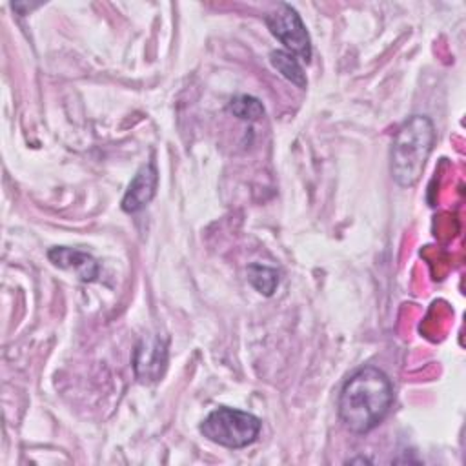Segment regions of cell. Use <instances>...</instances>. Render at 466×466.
<instances>
[{"mask_svg": "<svg viewBox=\"0 0 466 466\" xmlns=\"http://www.w3.org/2000/svg\"><path fill=\"white\" fill-rule=\"evenodd\" d=\"M393 399V384L382 370L359 368L339 393V419L351 433H368L384 420Z\"/></svg>", "mask_w": 466, "mask_h": 466, "instance_id": "6da1fadb", "label": "cell"}, {"mask_svg": "<svg viewBox=\"0 0 466 466\" xmlns=\"http://www.w3.org/2000/svg\"><path fill=\"white\" fill-rule=\"evenodd\" d=\"M435 126L424 115H411L395 133L390 171L397 186L411 187L420 180L426 160L435 146Z\"/></svg>", "mask_w": 466, "mask_h": 466, "instance_id": "7a4b0ae2", "label": "cell"}, {"mask_svg": "<svg viewBox=\"0 0 466 466\" xmlns=\"http://www.w3.org/2000/svg\"><path fill=\"white\" fill-rule=\"evenodd\" d=\"M262 422L253 413L220 406L213 410L200 424V433L224 448L238 450L253 444L260 433Z\"/></svg>", "mask_w": 466, "mask_h": 466, "instance_id": "3957f363", "label": "cell"}, {"mask_svg": "<svg viewBox=\"0 0 466 466\" xmlns=\"http://www.w3.org/2000/svg\"><path fill=\"white\" fill-rule=\"evenodd\" d=\"M264 22L269 33L286 47L288 53L302 58L304 62H309L311 38L295 7L289 4H279L264 16Z\"/></svg>", "mask_w": 466, "mask_h": 466, "instance_id": "277c9868", "label": "cell"}, {"mask_svg": "<svg viewBox=\"0 0 466 466\" xmlns=\"http://www.w3.org/2000/svg\"><path fill=\"white\" fill-rule=\"evenodd\" d=\"M167 368V344L157 337H144L133 353V371L138 382L155 384L158 382Z\"/></svg>", "mask_w": 466, "mask_h": 466, "instance_id": "5b68a950", "label": "cell"}, {"mask_svg": "<svg viewBox=\"0 0 466 466\" xmlns=\"http://www.w3.org/2000/svg\"><path fill=\"white\" fill-rule=\"evenodd\" d=\"M158 184V173L153 162H147L140 166V169L135 173L133 180L129 182L124 197H122V209L126 213H137L144 209L155 197Z\"/></svg>", "mask_w": 466, "mask_h": 466, "instance_id": "8992f818", "label": "cell"}, {"mask_svg": "<svg viewBox=\"0 0 466 466\" xmlns=\"http://www.w3.org/2000/svg\"><path fill=\"white\" fill-rule=\"evenodd\" d=\"M47 258L60 269L71 271L76 275L82 282H93L96 280L100 273V266L93 255L87 251H80L67 246H56L47 251Z\"/></svg>", "mask_w": 466, "mask_h": 466, "instance_id": "52a82bcc", "label": "cell"}, {"mask_svg": "<svg viewBox=\"0 0 466 466\" xmlns=\"http://www.w3.org/2000/svg\"><path fill=\"white\" fill-rule=\"evenodd\" d=\"M269 62L271 66L291 84H295L297 87L304 89L306 87V75L304 69L300 66V62L297 60V56H293L291 53L284 51V49H277L269 53Z\"/></svg>", "mask_w": 466, "mask_h": 466, "instance_id": "ba28073f", "label": "cell"}, {"mask_svg": "<svg viewBox=\"0 0 466 466\" xmlns=\"http://www.w3.org/2000/svg\"><path fill=\"white\" fill-rule=\"evenodd\" d=\"M249 284L264 297H271L279 286V271L275 268L264 264H249L246 269Z\"/></svg>", "mask_w": 466, "mask_h": 466, "instance_id": "9c48e42d", "label": "cell"}, {"mask_svg": "<svg viewBox=\"0 0 466 466\" xmlns=\"http://www.w3.org/2000/svg\"><path fill=\"white\" fill-rule=\"evenodd\" d=\"M229 113L240 120H258L264 116V106L251 95H238L228 104Z\"/></svg>", "mask_w": 466, "mask_h": 466, "instance_id": "30bf717a", "label": "cell"}]
</instances>
